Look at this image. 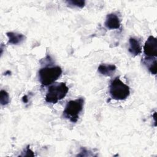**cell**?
<instances>
[{"label": "cell", "mask_w": 157, "mask_h": 157, "mask_svg": "<svg viewBox=\"0 0 157 157\" xmlns=\"http://www.w3.org/2000/svg\"><path fill=\"white\" fill-rule=\"evenodd\" d=\"M84 98L81 97L75 100H71L66 104L63 112V117L72 123H76L84 105Z\"/></svg>", "instance_id": "6da1fadb"}, {"label": "cell", "mask_w": 157, "mask_h": 157, "mask_svg": "<svg viewBox=\"0 0 157 157\" xmlns=\"http://www.w3.org/2000/svg\"><path fill=\"white\" fill-rule=\"evenodd\" d=\"M109 93L112 99L122 101L129 96L130 90L129 87L120 79L119 77H117L110 83Z\"/></svg>", "instance_id": "7a4b0ae2"}, {"label": "cell", "mask_w": 157, "mask_h": 157, "mask_svg": "<svg viewBox=\"0 0 157 157\" xmlns=\"http://www.w3.org/2000/svg\"><path fill=\"white\" fill-rule=\"evenodd\" d=\"M62 74V69L59 66H46L39 71V79L44 86H48L56 80Z\"/></svg>", "instance_id": "3957f363"}, {"label": "cell", "mask_w": 157, "mask_h": 157, "mask_svg": "<svg viewBox=\"0 0 157 157\" xmlns=\"http://www.w3.org/2000/svg\"><path fill=\"white\" fill-rule=\"evenodd\" d=\"M69 88L66 83H55L49 86L45 95V101L48 103L55 104L63 99L67 94Z\"/></svg>", "instance_id": "277c9868"}, {"label": "cell", "mask_w": 157, "mask_h": 157, "mask_svg": "<svg viewBox=\"0 0 157 157\" xmlns=\"http://www.w3.org/2000/svg\"><path fill=\"white\" fill-rule=\"evenodd\" d=\"M145 58L153 59L157 56V39L153 36H150L144 46Z\"/></svg>", "instance_id": "5b68a950"}, {"label": "cell", "mask_w": 157, "mask_h": 157, "mask_svg": "<svg viewBox=\"0 0 157 157\" xmlns=\"http://www.w3.org/2000/svg\"><path fill=\"white\" fill-rule=\"evenodd\" d=\"M105 27L109 29H117L120 27V21L118 17L114 13L107 14L104 23Z\"/></svg>", "instance_id": "8992f818"}, {"label": "cell", "mask_w": 157, "mask_h": 157, "mask_svg": "<svg viewBox=\"0 0 157 157\" xmlns=\"http://www.w3.org/2000/svg\"><path fill=\"white\" fill-rule=\"evenodd\" d=\"M129 46L128 51L133 56H136L141 53L142 47L139 39L134 37H130L129 39Z\"/></svg>", "instance_id": "52a82bcc"}, {"label": "cell", "mask_w": 157, "mask_h": 157, "mask_svg": "<svg viewBox=\"0 0 157 157\" xmlns=\"http://www.w3.org/2000/svg\"><path fill=\"white\" fill-rule=\"evenodd\" d=\"M8 37V44L12 45H18L23 42L26 37L22 34H19L13 32H8L6 33Z\"/></svg>", "instance_id": "ba28073f"}, {"label": "cell", "mask_w": 157, "mask_h": 157, "mask_svg": "<svg viewBox=\"0 0 157 157\" xmlns=\"http://www.w3.org/2000/svg\"><path fill=\"white\" fill-rule=\"evenodd\" d=\"M117 67L114 64H101L98 67V71L101 74L108 77H110L113 75Z\"/></svg>", "instance_id": "9c48e42d"}, {"label": "cell", "mask_w": 157, "mask_h": 157, "mask_svg": "<svg viewBox=\"0 0 157 157\" xmlns=\"http://www.w3.org/2000/svg\"><path fill=\"white\" fill-rule=\"evenodd\" d=\"M143 62L151 74H156V58L148 59L144 58Z\"/></svg>", "instance_id": "30bf717a"}, {"label": "cell", "mask_w": 157, "mask_h": 157, "mask_svg": "<svg viewBox=\"0 0 157 157\" xmlns=\"http://www.w3.org/2000/svg\"><path fill=\"white\" fill-rule=\"evenodd\" d=\"M10 101V98L9 93L4 90H1L0 92V103L1 105H6L9 103Z\"/></svg>", "instance_id": "8fae6325"}, {"label": "cell", "mask_w": 157, "mask_h": 157, "mask_svg": "<svg viewBox=\"0 0 157 157\" xmlns=\"http://www.w3.org/2000/svg\"><path fill=\"white\" fill-rule=\"evenodd\" d=\"M66 2L69 6L76 7L78 8H83L85 4V1L83 0H69L66 1Z\"/></svg>", "instance_id": "7c38bea8"}, {"label": "cell", "mask_w": 157, "mask_h": 157, "mask_svg": "<svg viewBox=\"0 0 157 157\" xmlns=\"http://www.w3.org/2000/svg\"><path fill=\"white\" fill-rule=\"evenodd\" d=\"M24 152L25 153L24 154H22L20 156H34V154L33 153V151L29 148V146L28 145L26 148L24 150Z\"/></svg>", "instance_id": "4fadbf2b"}, {"label": "cell", "mask_w": 157, "mask_h": 157, "mask_svg": "<svg viewBox=\"0 0 157 157\" xmlns=\"http://www.w3.org/2000/svg\"><path fill=\"white\" fill-rule=\"evenodd\" d=\"M90 151L87 150L86 148H83L82 147L81 148V150H80V152L79 154L77 155V156H91V155L89 154V152Z\"/></svg>", "instance_id": "5bb4252c"}, {"label": "cell", "mask_w": 157, "mask_h": 157, "mask_svg": "<svg viewBox=\"0 0 157 157\" xmlns=\"http://www.w3.org/2000/svg\"><path fill=\"white\" fill-rule=\"evenodd\" d=\"M22 100H23V102H25V103H26V102H27L28 101V96H26V95H25V96H24L23 98H22Z\"/></svg>", "instance_id": "9a60e30c"}]
</instances>
